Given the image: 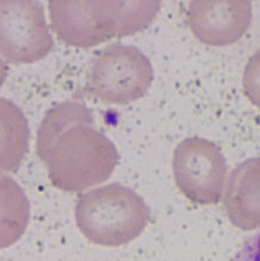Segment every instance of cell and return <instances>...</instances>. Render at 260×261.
Returning <instances> with one entry per match:
<instances>
[{
  "label": "cell",
  "instance_id": "1",
  "mask_svg": "<svg viewBox=\"0 0 260 261\" xmlns=\"http://www.w3.org/2000/svg\"><path fill=\"white\" fill-rule=\"evenodd\" d=\"M36 154L51 184L76 193L108 180L118 164V151L94 126L92 112L82 103L52 107L37 129Z\"/></svg>",
  "mask_w": 260,
  "mask_h": 261
},
{
  "label": "cell",
  "instance_id": "2",
  "mask_svg": "<svg viewBox=\"0 0 260 261\" xmlns=\"http://www.w3.org/2000/svg\"><path fill=\"white\" fill-rule=\"evenodd\" d=\"M76 227L90 243L115 247L127 244L147 221L141 199L119 184L99 186L81 194L74 208Z\"/></svg>",
  "mask_w": 260,
  "mask_h": 261
},
{
  "label": "cell",
  "instance_id": "3",
  "mask_svg": "<svg viewBox=\"0 0 260 261\" xmlns=\"http://www.w3.org/2000/svg\"><path fill=\"white\" fill-rule=\"evenodd\" d=\"M153 79V65L144 52L116 43L99 51L93 59L87 89L98 101L124 106L144 96Z\"/></svg>",
  "mask_w": 260,
  "mask_h": 261
},
{
  "label": "cell",
  "instance_id": "4",
  "mask_svg": "<svg viewBox=\"0 0 260 261\" xmlns=\"http://www.w3.org/2000/svg\"><path fill=\"white\" fill-rule=\"evenodd\" d=\"M55 41L37 0H0V55L12 65L45 59Z\"/></svg>",
  "mask_w": 260,
  "mask_h": 261
},
{
  "label": "cell",
  "instance_id": "5",
  "mask_svg": "<svg viewBox=\"0 0 260 261\" xmlns=\"http://www.w3.org/2000/svg\"><path fill=\"white\" fill-rule=\"evenodd\" d=\"M251 23L250 0H191L189 4V28L207 46L235 44L249 32Z\"/></svg>",
  "mask_w": 260,
  "mask_h": 261
},
{
  "label": "cell",
  "instance_id": "6",
  "mask_svg": "<svg viewBox=\"0 0 260 261\" xmlns=\"http://www.w3.org/2000/svg\"><path fill=\"white\" fill-rule=\"evenodd\" d=\"M161 5L162 0H87L90 20L106 42L145 32Z\"/></svg>",
  "mask_w": 260,
  "mask_h": 261
},
{
  "label": "cell",
  "instance_id": "7",
  "mask_svg": "<svg viewBox=\"0 0 260 261\" xmlns=\"http://www.w3.org/2000/svg\"><path fill=\"white\" fill-rule=\"evenodd\" d=\"M51 27L64 44L77 49H90L106 40L90 20L87 0H49Z\"/></svg>",
  "mask_w": 260,
  "mask_h": 261
},
{
  "label": "cell",
  "instance_id": "8",
  "mask_svg": "<svg viewBox=\"0 0 260 261\" xmlns=\"http://www.w3.org/2000/svg\"><path fill=\"white\" fill-rule=\"evenodd\" d=\"M27 117L15 103L0 97V171L16 172L29 149Z\"/></svg>",
  "mask_w": 260,
  "mask_h": 261
},
{
  "label": "cell",
  "instance_id": "9",
  "mask_svg": "<svg viewBox=\"0 0 260 261\" xmlns=\"http://www.w3.org/2000/svg\"><path fill=\"white\" fill-rule=\"evenodd\" d=\"M30 204L20 185L0 171V250L14 245L28 227Z\"/></svg>",
  "mask_w": 260,
  "mask_h": 261
},
{
  "label": "cell",
  "instance_id": "10",
  "mask_svg": "<svg viewBox=\"0 0 260 261\" xmlns=\"http://www.w3.org/2000/svg\"><path fill=\"white\" fill-rule=\"evenodd\" d=\"M243 85L249 96L260 106V49L255 51L245 64Z\"/></svg>",
  "mask_w": 260,
  "mask_h": 261
},
{
  "label": "cell",
  "instance_id": "11",
  "mask_svg": "<svg viewBox=\"0 0 260 261\" xmlns=\"http://www.w3.org/2000/svg\"><path fill=\"white\" fill-rule=\"evenodd\" d=\"M232 261H260V231L244 243Z\"/></svg>",
  "mask_w": 260,
  "mask_h": 261
},
{
  "label": "cell",
  "instance_id": "12",
  "mask_svg": "<svg viewBox=\"0 0 260 261\" xmlns=\"http://www.w3.org/2000/svg\"><path fill=\"white\" fill-rule=\"evenodd\" d=\"M8 76V66L6 60L3 58V56L0 55V89L5 85Z\"/></svg>",
  "mask_w": 260,
  "mask_h": 261
}]
</instances>
